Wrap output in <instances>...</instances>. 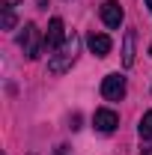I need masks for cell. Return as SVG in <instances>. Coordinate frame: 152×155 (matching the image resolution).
Masks as SVG:
<instances>
[{
    "label": "cell",
    "instance_id": "obj_1",
    "mask_svg": "<svg viewBox=\"0 0 152 155\" xmlns=\"http://www.w3.org/2000/svg\"><path fill=\"white\" fill-rule=\"evenodd\" d=\"M75 54H78V36L72 33V39H66V42L57 48V54H51V60H48V72H51V75L69 72L72 63H75Z\"/></svg>",
    "mask_w": 152,
    "mask_h": 155
},
{
    "label": "cell",
    "instance_id": "obj_2",
    "mask_svg": "<svg viewBox=\"0 0 152 155\" xmlns=\"http://www.w3.org/2000/svg\"><path fill=\"white\" fill-rule=\"evenodd\" d=\"M18 45L24 48V54H27V60H36L39 51L45 48V42H39V27L30 21V24H24V33L18 36Z\"/></svg>",
    "mask_w": 152,
    "mask_h": 155
},
{
    "label": "cell",
    "instance_id": "obj_3",
    "mask_svg": "<svg viewBox=\"0 0 152 155\" xmlns=\"http://www.w3.org/2000/svg\"><path fill=\"white\" fill-rule=\"evenodd\" d=\"M45 51H57L60 45L66 42V27H63V18H51L48 21V33H45Z\"/></svg>",
    "mask_w": 152,
    "mask_h": 155
},
{
    "label": "cell",
    "instance_id": "obj_4",
    "mask_svg": "<svg viewBox=\"0 0 152 155\" xmlns=\"http://www.w3.org/2000/svg\"><path fill=\"white\" fill-rule=\"evenodd\" d=\"M101 96L107 98V101H119V98L125 96V78L122 75H107L101 81Z\"/></svg>",
    "mask_w": 152,
    "mask_h": 155
},
{
    "label": "cell",
    "instance_id": "obj_5",
    "mask_svg": "<svg viewBox=\"0 0 152 155\" xmlns=\"http://www.w3.org/2000/svg\"><path fill=\"white\" fill-rule=\"evenodd\" d=\"M93 125L98 128V131L111 134L116 125H119V116H116V110H111V107H98V110L93 114Z\"/></svg>",
    "mask_w": 152,
    "mask_h": 155
},
{
    "label": "cell",
    "instance_id": "obj_6",
    "mask_svg": "<svg viewBox=\"0 0 152 155\" xmlns=\"http://www.w3.org/2000/svg\"><path fill=\"white\" fill-rule=\"evenodd\" d=\"M122 18H125V12H122V6H119L116 0H104V3H101V21H104L107 27L116 30V27L122 24Z\"/></svg>",
    "mask_w": 152,
    "mask_h": 155
},
{
    "label": "cell",
    "instance_id": "obj_7",
    "mask_svg": "<svg viewBox=\"0 0 152 155\" xmlns=\"http://www.w3.org/2000/svg\"><path fill=\"white\" fill-rule=\"evenodd\" d=\"M87 45H90V51H93L95 57H107L111 48H114V42H111L107 33H90L87 36Z\"/></svg>",
    "mask_w": 152,
    "mask_h": 155
},
{
    "label": "cell",
    "instance_id": "obj_8",
    "mask_svg": "<svg viewBox=\"0 0 152 155\" xmlns=\"http://www.w3.org/2000/svg\"><path fill=\"white\" fill-rule=\"evenodd\" d=\"M122 66L131 69L134 66V30L125 33V42H122Z\"/></svg>",
    "mask_w": 152,
    "mask_h": 155
},
{
    "label": "cell",
    "instance_id": "obj_9",
    "mask_svg": "<svg viewBox=\"0 0 152 155\" xmlns=\"http://www.w3.org/2000/svg\"><path fill=\"white\" fill-rule=\"evenodd\" d=\"M137 131H140V137H143V140H146V137H152V110H146V114H143L140 125H137Z\"/></svg>",
    "mask_w": 152,
    "mask_h": 155
},
{
    "label": "cell",
    "instance_id": "obj_10",
    "mask_svg": "<svg viewBox=\"0 0 152 155\" xmlns=\"http://www.w3.org/2000/svg\"><path fill=\"white\" fill-rule=\"evenodd\" d=\"M18 24V18H15V12L12 9H3V30H12Z\"/></svg>",
    "mask_w": 152,
    "mask_h": 155
},
{
    "label": "cell",
    "instance_id": "obj_11",
    "mask_svg": "<svg viewBox=\"0 0 152 155\" xmlns=\"http://www.w3.org/2000/svg\"><path fill=\"white\" fill-rule=\"evenodd\" d=\"M21 0H0V6H3V9H12V6H18Z\"/></svg>",
    "mask_w": 152,
    "mask_h": 155
},
{
    "label": "cell",
    "instance_id": "obj_12",
    "mask_svg": "<svg viewBox=\"0 0 152 155\" xmlns=\"http://www.w3.org/2000/svg\"><path fill=\"white\" fill-rule=\"evenodd\" d=\"M57 155H69V146H57Z\"/></svg>",
    "mask_w": 152,
    "mask_h": 155
},
{
    "label": "cell",
    "instance_id": "obj_13",
    "mask_svg": "<svg viewBox=\"0 0 152 155\" xmlns=\"http://www.w3.org/2000/svg\"><path fill=\"white\" fill-rule=\"evenodd\" d=\"M146 6H149V9H152V0H146Z\"/></svg>",
    "mask_w": 152,
    "mask_h": 155
},
{
    "label": "cell",
    "instance_id": "obj_14",
    "mask_svg": "<svg viewBox=\"0 0 152 155\" xmlns=\"http://www.w3.org/2000/svg\"><path fill=\"white\" fill-rule=\"evenodd\" d=\"M149 54H152V45H149Z\"/></svg>",
    "mask_w": 152,
    "mask_h": 155
}]
</instances>
